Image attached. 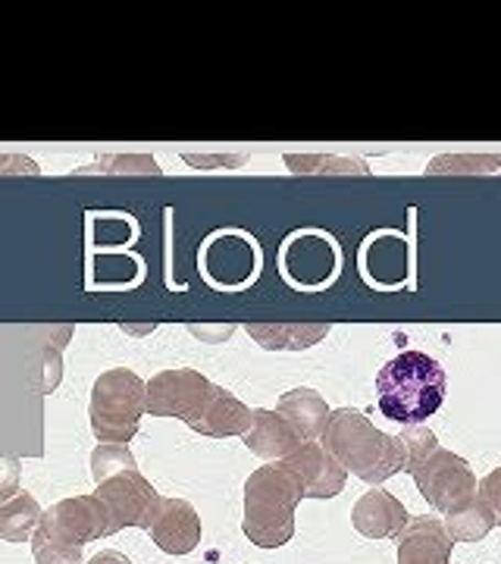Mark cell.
<instances>
[{
    "mask_svg": "<svg viewBox=\"0 0 501 564\" xmlns=\"http://www.w3.org/2000/svg\"><path fill=\"white\" fill-rule=\"evenodd\" d=\"M320 443L348 474H355L367 486H382L407 467L404 443L377 430L358 408L333 411Z\"/></svg>",
    "mask_w": 501,
    "mask_h": 564,
    "instance_id": "6da1fadb",
    "label": "cell"
},
{
    "mask_svg": "<svg viewBox=\"0 0 501 564\" xmlns=\"http://www.w3.org/2000/svg\"><path fill=\"white\" fill-rule=\"evenodd\" d=\"M448 395V377L426 351H401L377 373V404L392 423L417 426L426 423Z\"/></svg>",
    "mask_w": 501,
    "mask_h": 564,
    "instance_id": "7a4b0ae2",
    "label": "cell"
},
{
    "mask_svg": "<svg viewBox=\"0 0 501 564\" xmlns=\"http://www.w3.org/2000/svg\"><path fill=\"white\" fill-rule=\"evenodd\" d=\"M301 492L280 464L258 467L244 484L241 530L258 549H280L295 536V508Z\"/></svg>",
    "mask_w": 501,
    "mask_h": 564,
    "instance_id": "3957f363",
    "label": "cell"
},
{
    "mask_svg": "<svg viewBox=\"0 0 501 564\" xmlns=\"http://www.w3.org/2000/svg\"><path fill=\"white\" fill-rule=\"evenodd\" d=\"M148 414V395H144V380L129 367H113L100 373L91 386V433L100 443H122L139 433L141 417Z\"/></svg>",
    "mask_w": 501,
    "mask_h": 564,
    "instance_id": "277c9868",
    "label": "cell"
},
{
    "mask_svg": "<svg viewBox=\"0 0 501 564\" xmlns=\"http://www.w3.org/2000/svg\"><path fill=\"white\" fill-rule=\"evenodd\" d=\"M417 492L429 508H436L439 514H448L451 508H458L467 499L477 496V474L473 467L464 462L461 455L448 452V448H436L426 462L411 474Z\"/></svg>",
    "mask_w": 501,
    "mask_h": 564,
    "instance_id": "5b68a950",
    "label": "cell"
},
{
    "mask_svg": "<svg viewBox=\"0 0 501 564\" xmlns=\"http://www.w3.org/2000/svg\"><path fill=\"white\" fill-rule=\"evenodd\" d=\"M95 496L100 499V505L107 508L110 514V524L120 533L126 527H139V530H148L154 514H157V505H161V492L154 489V484L141 474L139 467L135 470H122L117 477L104 480L95 489Z\"/></svg>",
    "mask_w": 501,
    "mask_h": 564,
    "instance_id": "8992f818",
    "label": "cell"
},
{
    "mask_svg": "<svg viewBox=\"0 0 501 564\" xmlns=\"http://www.w3.org/2000/svg\"><path fill=\"white\" fill-rule=\"evenodd\" d=\"M210 380L192 370V367H176V370H161L144 383L148 395V414L154 417H179L188 423L200 411V404L210 392Z\"/></svg>",
    "mask_w": 501,
    "mask_h": 564,
    "instance_id": "52a82bcc",
    "label": "cell"
},
{
    "mask_svg": "<svg viewBox=\"0 0 501 564\" xmlns=\"http://www.w3.org/2000/svg\"><path fill=\"white\" fill-rule=\"evenodd\" d=\"M280 467L295 480L301 499H336L348 484V470L323 448L320 440L301 443Z\"/></svg>",
    "mask_w": 501,
    "mask_h": 564,
    "instance_id": "ba28073f",
    "label": "cell"
},
{
    "mask_svg": "<svg viewBox=\"0 0 501 564\" xmlns=\"http://www.w3.org/2000/svg\"><path fill=\"white\" fill-rule=\"evenodd\" d=\"M44 518L51 524L61 530L66 540L73 543H95V540H104V536H113L117 530L110 524V514L107 508L100 505V499L91 492V496H73V499H63L54 508L44 511Z\"/></svg>",
    "mask_w": 501,
    "mask_h": 564,
    "instance_id": "9c48e42d",
    "label": "cell"
},
{
    "mask_svg": "<svg viewBox=\"0 0 501 564\" xmlns=\"http://www.w3.org/2000/svg\"><path fill=\"white\" fill-rule=\"evenodd\" d=\"M148 533L166 555H188L200 543V514L185 499H161Z\"/></svg>",
    "mask_w": 501,
    "mask_h": 564,
    "instance_id": "30bf717a",
    "label": "cell"
},
{
    "mask_svg": "<svg viewBox=\"0 0 501 564\" xmlns=\"http://www.w3.org/2000/svg\"><path fill=\"white\" fill-rule=\"evenodd\" d=\"M251 417H254V411L239 402L232 392H226L222 386H210L200 411L185 426L207 440H229V436H244L251 426Z\"/></svg>",
    "mask_w": 501,
    "mask_h": 564,
    "instance_id": "8fae6325",
    "label": "cell"
},
{
    "mask_svg": "<svg viewBox=\"0 0 501 564\" xmlns=\"http://www.w3.org/2000/svg\"><path fill=\"white\" fill-rule=\"evenodd\" d=\"M407 508L385 492L380 486L367 489L361 499L351 508V524L363 540H399V533L407 527Z\"/></svg>",
    "mask_w": 501,
    "mask_h": 564,
    "instance_id": "7c38bea8",
    "label": "cell"
},
{
    "mask_svg": "<svg viewBox=\"0 0 501 564\" xmlns=\"http://www.w3.org/2000/svg\"><path fill=\"white\" fill-rule=\"evenodd\" d=\"M399 564H451L455 540L439 518H414L399 533Z\"/></svg>",
    "mask_w": 501,
    "mask_h": 564,
    "instance_id": "4fadbf2b",
    "label": "cell"
},
{
    "mask_svg": "<svg viewBox=\"0 0 501 564\" xmlns=\"http://www.w3.org/2000/svg\"><path fill=\"white\" fill-rule=\"evenodd\" d=\"M241 443H244V448H251L258 458H263V462L280 464L285 462L292 452H298L304 440L288 426V421L282 417L280 411L258 408L254 417H251L248 433L241 436Z\"/></svg>",
    "mask_w": 501,
    "mask_h": 564,
    "instance_id": "5bb4252c",
    "label": "cell"
},
{
    "mask_svg": "<svg viewBox=\"0 0 501 564\" xmlns=\"http://www.w3.org/2000/svg\"><path fill=\"white\" fill-rule=\"evenodd\" d=\"M276 411L288 421V426L298 433L304 443L320 440L326 423H329V414H333L320 392L317 389H307V386H298V389L285 392L280 404H276Z\"/></svg>",
    "mask_w": 501,
    "mask_h": 564,
    "instance_id": "9a60e30c",
    "label": "cell"
},
{
    "mask_svg": "<svg viewBox=\"0 0 501 564\" xmlns=\"http://www.w3.org/2000/svg\"><path fill=\"white\" fill-rule=\"evenodd\" d=\"M329 333V326H323V323H292V326H285V323H251L248 326V336L254 339L263 348H280V351H298V348H311V345H317Z\"/></svg>",
    "mask_w": 501,
    "mask_h": 564,
    "instance_id": "2e32d148",
    "label": "cell"
},
{
    "mask_svg": "<svg viewBox=\"0 0 501 564\" xmlns=\"http://www.w3.org/2000/svg\"><path fill=\"white\" fill-rule=\"evenodd\" d=\"M445 530H448V536L455 540V543H480L486 540L492 530H495V514H492V508L482 502L480 492L473 496V499H467L458 508H451L448 514H445Z\"/></svg>",
    "mask_w": 501,
    "mask_h": 564,
    "instance_id": "e0dca14e",
    "label": "cell"
},
{
    "mask_svg": "<svg viewBox=\"0 0 501 564\" xmlns=\"http://www.w3.org/2000/svg\"><path fill=\"white\" fill-rule=\"evenodd\" d=\"M44 508L32 492H17L10 502L0 505V540L3 543H25L39 530Z\"/></svg>",
    "mask_w": 501,
    "mask_h": 564,
    "instance_id": "ac0fdd59",
    "label": "cell"
},
{
    "mask_svg": "<svg viewBox=\"0 0 501 564\" xmlns=\"http://www.w3.org/2000/svg\"><path fill=\"white\" fill-rule=\"evenodd\" d=\"M29 545H32V558H35V564H85V555H81L85 545L66 540L61 530L51 524L44 514H41V524L39 530L32 533Z\"/></svg>",
    "mask_w": 501,
    "mask_h": 564,
    "instance_id": "d6986e66",
    "label": "cell"
},
{
    "mask_svg": "<svg viewBox=\"0 0 501 564\" xmlns=\"http://www.w3.org/2000/svg\"><path fill=\"white\" fill-rule=\"evenodd\" d=\"M122 470H135V455L129 452V445L122 443H98L91 452V477L95 484H104L110 477H117Z\"/></svg>",
    "mask_w": 501,
    "mask_h": 564,
    "instance_id": "ffe728a7",
    "label": "cell"
},
{
    "mask_svg": "<svg viewBox=\"0 0 501 564\" xmlns=\"http://www.w3.org/2000/svg\"><path fill=\"white\" fill-rule=\"evenodd\" d=\"M501 166V154H442L426 166L429 176L439 173H492Z\"/></svg>",
    "mask_w": 501,
    "mask_h": 564,
    "instance_id": "44dd1931",
    "label": "cell"
},
{
    "mask_svg": "<svg viewBox=\"0 0 501 564\" xmlns=\"http://www.w3.org/2000/svg\"><path fill=\"white\" fill-rule=\"evenodd\" d=\"M285 163L292 173H358L367 176L363 161H341V158H314V154H285Z\"/></svg>",
    "mask_w": 501,
    "mask_h": 564,
    "instance_id": "7402d4cb",
    "label": "cell"
},
{
    "mask_svg": "<svg viewBox=\"0 0 501 564\" xmlns=\"http://www.w3.org/2000/svg\"><path fill=\"white\" fill-rule=\"evenodd\" d=\"M401 443H404V452H407V474H414L417 467H421L436 448H439V440H436V433L433 430H426L423 423H417V426H404L399 436Z\"/></svg>",
    "mask_w": 501,
    "mask_h": 564,
    "instance_id": "603a6c76",
    "label": "cell"
},
{
    "mask_svg": "<svg viewBox=\"0 0 501 564\" xmlns=\"http://www.w3.org/2000/svg\"><path fill=\"white\" fill-rule=\"evenodd\" d=\"M104 173H151V176H161V166L154 158H107L100 161Z\"/></svg>",
    "mask_w": 501,
    "mask_h": 564,
    "instance_id": "cb8c5ba5",
    "label": "cell"
},
{
    "mask_svg": "<svg viewBox=\"0 0 501 564\" xmlns=\"http://www.w3.org/2000/svg\"><path fill=\"white\" fill-rule=\"evenodd\" d=\"M20 477L22 467L17 458H0V505L10 502L20 489Z\"/></svg>",
    "mask_w": 501,
    "mask_h": 564,
    "instance_id": "d4e9b609",
    "label": "cell"
},
{
    "mask_svg": "<svg viewBox=\"0 0 501 564\" xmlns=\"http://www.w3.org/2000/svg\"><path fill=\"white\" fill-rule=\"evenodd\" d=\"M477 492H480V499L489 508H492V514H495V524H501V467L495 470H489L486 477L477 486Z\"/></svg>",
    "mask_w": 501,
    "mask_h": 564,
    "instance_id": "484cf974",
    "label": "cell"
},
{
    "mask_svg": "<svg viewBox=\"0 0 501 564\" xmlns=\"http://www.w3.org/2000/svg\"><path fill=\"white\" fill-rule=\"evenodd\" d=\"M17 173V176H39V163L22 154H0V176Z\"/></svg>",
    "mask_w": 501,
    "mask_h": 564,
    "instance_id": "4316f807",
    "label": "cell"
},
{
    "mask_svg": "<svg viewBox=\"0 0 501 564\" xmlns=\"http://www.w3.org/2000/svg\"><path fill=\"white\" fill-rule=\"evenodd\" d=\"M85 564H132L122 552H117V549H104V552H98V555H91Z\"/></svg>",
    "mask_w": 501,
    "mask_h": 564,
    "instance_id": "83f0119b",
    "label": "cell"
}]
</instances>
